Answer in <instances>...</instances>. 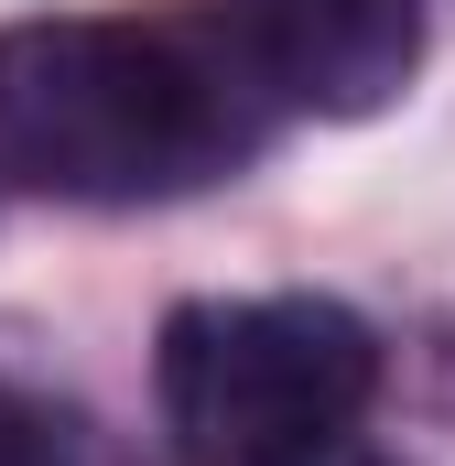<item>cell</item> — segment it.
Returning a JSON list of instances; mask_svg holds the SVG:
<instances>
[{"label":"cell","instance_id":"6da1fadb","mask_svg":"<svg viewBox=\"0 0 455 466\" xmlns=\"http://www.w3.org/2000/svg\"><path fill=\"white\" fill-rule=\"evenodd\" d=\"M282 87L228 11H66L0 33V174L76 207H163L271 141Z\"/></svg>","mask_w":455,"mask_h":466},{"label":"cell","instance_id":"7a4b0ae2","mask_svg":"<svg viewBox=\"0 0 455 466\" xmlns=\"http://www.w3.org/2000/svg\"><path fill=\"white\" fill-rule=\"evenodd\" d=\"M152 390L174 466H326L379 390V337L315 293L185 304L163 326Z\"/></svg>","mask_w":455,"mask_h":466},{"label":"cell","instance_id":"3957f363","mask_svg":"<svg viewBox=\"0 0 455 466\" xmlns=\"http://www.w3.org/2000/svg\"><path fill=\"white\" fill-rule=\"evenodd\" d=\"M238 44L282 87V109L369 119L423 66V0H228Z\"/></svg>","mask_w":455,"mask_h":466},{"label":"cell","instance_id":"277c9868","mask_svg":"<svg viewBox=\"0 0 455 466\" xmlns=\"http://www.w3.org/2000/svg\"><path fill=\"white\" fill-rule=\"evenodd\" d=\"M0 466H141L109 423L44 380H11L0 369Z\"/></svg>","mask_w":455,"mask_h":466}]
</instances>
